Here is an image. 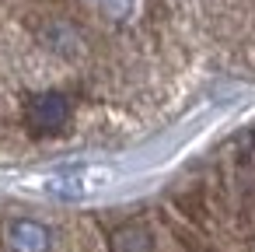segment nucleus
Instances as JSON below:
<instances>
[{"mask_svg":"<svg viewBox=\"0 0 255 252\" xmlns=\"http://www.w3.org/2000/svg\"><path fill=\"white\" fill-rule=\"evenodd\" d=\"M109 249L112 252H154V238L143 224H119L109 235Z\"/></svg>","mask_w":255,"mask_h":252,"instance_id":"20e7f679","label":"nucleus"},{"mask_svg":"<svg viewBox=\"0 0 255 252\" xmlns=\"http://www.w3.org/2000/svg\"><path fill=\"white\" fill-rule=\"evenodd\" d=\"M49 242H53V235H49V228L46 224H39V221H14L11 228H7V245H11V252H49Z\"/></svg>","mask_w":255,"mask_h":252,"instance_id":"7ed1b4c3","label":"nucleus"},{"mask_svg":"<svg viewBox=\"0 0 255 252\" xmlns=\"http://www.w3.org/2000/svg\"><path fill=\"white\" fill-rule=\"evenodd\" d=\"M116 168H105V165H88V168H70L63 175H53L46 182V189L56 196V200H88L102 189H109L116 182Z\"/></svg>","mask_w":255,"mask_h":252,"instance_id":"f257e3e1","label":"nucleus"},{"mask_svg":"<svg viewBox=\"0 0 255 252\" xmlns=\"http://www.w3.org/2000/svg\"><path fill=\"white\" fill-rule=\"evenodd\" d=\"M70 119V98L60 91H42L25 105V123L32 133H56Z\"/></svg>","mask_w":255,"mask_h":252,"instance_id":"f03ea898","label":"nucleus"}]
</instances>
